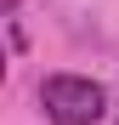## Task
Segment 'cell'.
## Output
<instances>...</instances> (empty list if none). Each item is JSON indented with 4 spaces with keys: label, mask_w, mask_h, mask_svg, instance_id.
<instances>
[{
    "label": "cell",
    "mask_w": 119,
    "mask_h": 125,
    "mask_svg": "<svg viewBox=\"0 0 119 125\" xmlns=\"http://www.w3.org/2000/svg\"><path fill=\"white\" fill-rule=\"evenodd\" d=\"M40 108L51 125H96L108 114V91L85 74H46L40 80Z\"/></svg>",
    "instance_id": "1"
}]
</instances>
